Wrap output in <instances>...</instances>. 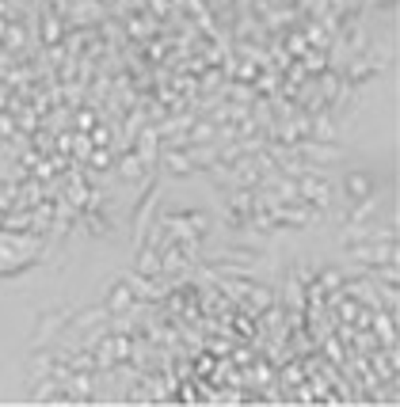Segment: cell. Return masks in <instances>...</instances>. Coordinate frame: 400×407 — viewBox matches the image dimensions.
<instances>
[{
	"label": "cell",
	"mask_w": 400,
	"mask_h": 407,
	"mask_svg": "<svg viewBox=\"0 0 400 407\" xmlns=\"http://www.w3.org/2000/svg\"><path fill=\"white\" fill-rule=\"evenodd\" d=\"M164 168H168L172 175H191L194 172L191 156L183 153V149H168V153H164Z\"/></svg>",
	"instance_id": "obj_10"
},
{
	"label": "cell",
	"mask_w": 400,
	"mask_h": 407,
	"mask_svg": "<svg viewBox=\"0 0 400 407\" xmlns=\"http://www.w3.org/2000/svg\"><path fill=\"white\" fill-rule=\"evenodd\" d=\"M104 324H111V312H107V305L104 308H92V312H80V316H73L69 320V327L73 331H96V327H104Z\"/></svg>",
	"instance_id": "obj_8"
},
{
	"label": "cell",
	"mask_w": 400,
	"mask_h": 407,
	"mask_svg": "<svg viewBox=\"0 0 400 407\" xmlns=\"http://www.w3.org/2000/svg\"><path fill=\"white\" fill-rule=\"evenodd\" d=\"M137 308V289L130 286V282H115V286L107 289V312L111 316H126V312Z\"/></svg>",
	"instance_id": "obj_4"
},
{
	"label": "cell",
	"mask_w": 400,
	"mask_h": 407,
	"mask_svg": "<svg viewBox=\"0 0 400 407\" xmlns=\"http://www.w3.org/2000/svg\"><path fill=\"white\" fill-rule=\"evenodd\" d=\"M92 141H96L99 149H107V141H111V130H104V126H92Z\"/></svg>",
	"instance_id": "obj_17"
},
{
	"label": "cell",
	"mask_w": 400,
	"mask_h": 407,
	"mask_svg": "<svg viewBox=\"0 0 400 407\" xmlns=\"http://www.w3.org/2000/svg\"><path fill=\"white\" fill-rule=\"evenodd\" d=\"M355 316H358V305H355V301L343 297V301H339V320H343V324H351Z\"/></svg>",
	"instance_id": "obj_16"
},
{
	"label": "cell",
	"mask_w": 400,
	"mask_h": 407,
	"mask_svg": "<svg viewBox=\"0 0 400 407\" xmlns=\"http://www.w3.org/2000/svg\"><path fill=\"white\" fill-rule=\"evenodd\" d=\"M229 206H232V213H237V217H248L256 210V191H232Z\"/></svg>",
	"instance_id": "obj_11"
},
{
	"label": "cell",
	"mask_w": 400,
	"mask_h": 407,
	"mask_svg": "<svg viewBox=\"0 0 400 407\" xmlns=\"http://www.w3.org/2000/svg\"><path fill=\"white\" fill-rule=\"evenodd\" d=\"M42 42L46 46H58L61 42V20L54 8H42Z\"/></svg>",
	"instance_id": "obj_9"
},
{
	"label": "cell",
	"mask_w": 400,
	"mask_h": 407,
	"mask_svg": "<svg viewBox=\"0 0 400 407\" xmlns=\"http://www.w3.org/2000/svg\"><path fill=\"white\" fill-rule=\"evenodd\" d=\"M137 274H142V278H156V274H164V267H161V248L142 244V251H137Z\"/></svg>",
	"instance_id": "obj_7"
},
{
	"label": "cell",
	"mask_w": 400,
	"mask_h": 407,
	"mask_svg": "<svg viewBox=\"0 0 400 407\" xmlns=\"http://www.w3.org/2000/svg\"><path fill=\"white\" fill-rule=\"evenodd\" d=\"M0 134H4V137H12V118H0Z\"/></svg>",
	"instance_id": "obj_21"
},
{
	"label": "cell",
	"mask_w": 400,
	"mask_h": 407,
	"mask_svg": "<svg viewBox=\"0 0 400 407\" xmlns=\"http://www.w3.org/2000/svg\"><path fill=\"white\" fill-rule=\"evenodd\" d=\"M290 50L297 54V58H301V54H305V50H309V42H305V39H301V35H290Z\"/></svg>",
	"instance_id": "obj_18"
},
{
	"label": "cell",
	"mask_w": 400,
	"mask_h": 407,
	"mask_svg": "<svg viewBox=\"0 0 400 407\" xmlns=\"http://www.w3.org/2000/svg\"><path fill=\"white\" fill-rule=\"evenodd\" d=\"M343 187H347V198H351V202H362L366 194L377 191V179L370 175V172H351L347 179H343Z\"/></svg>",
	"instance_id": "obj_5"
},
{
	"label": "cell",
	"mask_w": 400,
	"mask_h": 407,
	"mask_svg": "<svg viewBox=\"0 0 400 407\" xmlns=\"http://www.w3.org/2000/svg\"><path fill=\"white\" fill-rule=\"evenodd\" d=\"M347 255L351 263L374 270V267H385V263H396V240H362V244H351Z\"/></svg>",
	"instance_id": "obj_2"
},
{
	"label": "cell",
	"mask_w": 400,
	"mask_h": 407,
	"mask_svg": "<svg viewBox=\"0 0 400 407\" xmlns=\"http://www.w3.org/2000/svg\"><path fill=\"white\" fill-rule=\"evenodd\" d=\"M107 168H111V153H107V149L88 153V172H107Z\"/></svg>",
	"instance_id": "obj_14"
},
{
	"label": "cell",
	"mask_w": 400,
	"mask_h": 407,
	"mask_svg": "<svg viewBox=\"0 0 400 407\" xmlns=\"http://www.w3.org/2000/svg\"><path fill=\"white\" fill-rule=\"evenodd\" d=\"M118 172H123V179H142L145 164L137 160V153H126V156H123V164H118Z\"/></svg>",
	"instance_id": "obj_13"
},
{
	"label": "cell",
	"mask_w": 400,
	"mask_h": 407,
	"mask_svg": "<svg viewBox=\"0 0 400 407\" xmlns=\"http://www.w3.org/2000/svg\"><path fill=\"white\" fill-rule=\"evenodd\" d=\"M0 225H4V213H0Z\"/></svg>",
	"instance_id": "obj_23"
},
{
	"label": "cell",
	"mask_w": 400,
	"mask_h": 407,
	"mask_svg": "<svg viewBox=\"0 0 400 407\" xmlns=\"http://www.w3.org/2000/svg\"><path fill=\"white\" fill-rule=\"evenodd\" d=\"M54 365H58V350H35L31 358H27V373H31V381H39V377H50Z\"/></svg>",
	"instance_id": "obj_6"
},
{
	"label": "cell",
	"mask_w": 400,
	"mask_h": 407,
	"mask_svg": "<svg viewBox=\"0 0 400 407\" xmlns=\"http://www.w3.org/2000/svg\"><path fill=\"white\" fill-rule=\"evenodd\" d=\"M218 286L225 289L240 308L252 312V316H256V312H267V308L275 305V293L263 289V286H256V282H218Z\"/></svg>",
	"instance_id": "obj_1"
},
{
	"label": "cell",
	"mask_w": 400,
	"mask_h": 407,
	"mask_svg": "<svg viewBox=\"0 0 400 407\" xmlns=\"http://www.w3.org/2000/svg\"><path fill=\"white\" fill-rule=\"evenodd\" d=\"M362 4H389V0H362Z\"/></svg>",
	"instance_id": "obj_22"
},
{
	"label": "cell",
	"mask_w": 400,
	"mask_h": 407,
	"mask_svg": "<svg viewBox=\"0 0 400 407\" xmlns=\"http://www.w3.org/2000/svg\"><path fill=\"white\" fill-rule=\"evenodd\" d=\"M65 327H69V312H65L61 305L46 308L42 316H39V324H35V335H31V343H35V346H46V343H50V339H58Z\"/></svg>",
	"instance_id": "obj_3"
},
{
	"label": "cell",
	"mask_w": 400,
	"mask_h": 407,
	"mask_svg": "<svg viewBox=\"0 0 400 407\" xmlns=\"http://www.w3.org/2000/svg\"><path fill=\"white\" fill-rule=\"evenodd\" d=\"M156 137H161V134H156V130H145V134H142V141H137V149H134V153H137V160H142L145 168L153 164V153H156Z\"/></svg>",
	"instance_id": "obj_12"
},
{
	"label": "cell",
	"mask_w": 400,
	"mask_h": 407,
	"mask_svg": "<svg viewBox=\"0 0 400 407\" xmlns=\"http://www.w3.org/2000/svg\"><path fill=\"white\" fill-rule=\"evenodd\" d=\"M96 126V115H88V111H80L77 115V130H92Z\"/></svg>",
	"instance_id": "obj_19"
},
{
	"label": "cell",
	"mask_w": 400,
	"mask_h": 407,
	"mask_svg": "<svg viewBox=\"0 0 400 407\" xmlns=\"http://www.w3.org/2000/svg\"><path fill=\"white\" fill-rule=\"evenodd\" d=\"M339 286H343V274L332 270V267H324L320 270V289H339Z\"/></svg>",
	"instance_id": "obj_15"
},
{
	"label": "cell",
	"mask_w": 400,
	"mask_h": 407,
	"mask_svg": "<svg viewBox=\"0 0 400 407\" xmlns=\"http://www.w3.org/2000/svg\"><path fill=\"white\" fill-rule=\"evenodd\" d=\"M88 153H92V149H88V137H77V156L88 160Z\"/></svg>",
	"instance_id": "obj_20"
}]
</instances>
